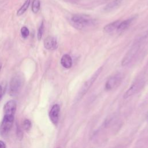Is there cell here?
Instances as JSON below:
<instances>
[{"label":"cell","instance_id":"1","mask_svg":"<svg viewBox=\"0 0 148 148\" xmlns=\"http://www.w3.org/2000/svg\"><path fill=\"white\" fill-rule=\"evenodd\" d=\"M102 69H103V68L102 66L99 67L94 73V74L91 76V77H90L87 80H86L84 83V84L82 85V87L80 88V89L77 94V100H79L80 99H81L87 93V92L88 91L90 88L91 87V86L93 84V83L95 82V80H97L98 76L101 74V72L102 71Z\"/></svg>","mask_w":148,"mask_h":148},{"label":"cell","instance_id":"2","mask_svg":"<svg viewBox=\"0 0 148 148\" xmlns=\"http://www.w3.org/2000/svg\"><path fill=\"white\" fill-rule=\"evenodd\" d=\"M23 78L19 75H15L10 80L9 83V94L11 97L17 96L23 86Z\"/></svg>","mask_w":148,"mask_h":148},{"label":"cell","instance_id":"3","mask_svg":"<svg viewBox=\"0 0 148 148\" xmlns=\"http://www.w3.org/2000/svg\"><path fill=\"white\" fill-rule=\"evenodd\" d=\"M140 48V45L138 42L135 43L131 48L127 52L121 61V65L123 66L128 65L132 61Z\"/></svg>","mask_w":148,"mask_h":148},{"label":"cell","instance_id":"4","mask_svg":"<svg viewBox=\"0 0 148 148\" xmlns=\"http://www.w3.org/2000/svg\"><path fill=\"white\" fill-rule=\"evenodd\" d=\"M14 122L13 116H4L0 124V135L2 136L6 135L10 131Z\"/></svg>","mask_w":148,"mask_h":148},{"label":"cell","instance_id":"5","mask_svg":"<svg viewBox=\"0 0 148 148\" xmlns=\"http://www.w3.org/2000/svg\"><path fill=\"white\" fill-rule=\"evenodd\" d=\"M71 21L77 27L82 28L92 24L93 21L88 16L82 14H75L71 17Z\"/></svg>","mask_w":148,"mask_h":148},{"label":"cell","instance_id":"6","mask_svg":"<svg viewBox=\"0 0 148 148\" xmlns=\"http://www.w3.org/2000/svg\"><path fill=\"white\" fill-rule=\"evenodd\" d=\"M144 84V81L143 80H138L134 83H133L129 88L125 91L123 95V98L124 99H127L139 91V90L142 88V87Z\"/></svg>","mask_w":148,"mask_h":148},{"label":"cell","instance_id":"7","mask_svg":"<svg viewBox=\"0 0 148 148\" xmlns=\"http://www.w3.org/2000/svg\"><path fill=\"white\" fill-rule=\"evenodd\" d=\"M122 80L121 73H117L110 77L105 83V89L106 90H112L119 86Z\"/></svg>","mask_w":148,"mask_h":148},{"label":"cell","instance_id":"8","mask_svg":"<svg viewBox=\"0 0 148 148\" xmlns=\"http://www.w3.org/2000/svg\"><path fill=\"white\" fill-rule=\"evenodd\" d=\"M60 113V107L58 104H54L51 107L49 112V116L50 120L51 121V123L56 125L58 123Z\"/></svg>","mask_w":148,"mask_h":148},{"label":"cell","instance_id":"9","mask_svg":"<svg viewBox=\"0 0 148 148\" xmlns=\"http://www.w3.org/2000/svg\"><path fill=\"white\" fill-rule=\"evenodd\" d=\"M16 102L14 100L8 101L3 106L4 116H13L16 110Z\"/></svg>","mask_w":148,"mask_h":148},{"label":"cell","instance_id":"10","mask_svg":"<svg viewBox=\"0 0 148 148\" xmlns=\"http://www.w3.org/2000/svg\"><path fill=\"white\" fill-rule=\"evenodd\" d=\"M43 45L46 49L53 50L57 49L58 44L57 39L54 37L52 36H49L44 39Z\"/></svg>","mask_w":148,"mask_h":148},{"label":"cell","instance_id":"11","mask_svg":"<svg viewBox=\"0 0 148 148\" xmlns=\"http://www.w3.org/2000/svg\"><path fill=\"white\" fill-rule=\"evenodd\" d=\"M122 3V0H114L108 3L104 8V10L106 12H110L115 10L119 8Z\"/></svg>","mask_w":148,"mask_h":148},{"label":"cell","instance_id":"12","mask_svg":"<svg viewBox=\"0 0 148 148\" xmlns=\"http://www.w3.org/2000/svg\"><path fill=\"white\" fill-rule=\"evenodd\" d=\"M120 20H116L114 22L110 23L109 24H106L103 27V31L106 33H111L113 32L114 30L117 29V28L120 23Z\"/></svg>","mask_w":148,"mask_h":148},{"label":"cell","instance_id":"13","mask_svg":"<svg viewBox=\"0 0 148 148\" xmlns=\"http://www.w3.org/2000/svg\"><path fill=\"white\" fill-rule=\"evenodd\" d=\"M61 64L65 68H70L72 65V60L68 54H64L61 58Z\"/></svg>","mask_w":148,"mask_h":148},{"label":"cell","instance_id":"14","mask_svg":"<svg viewBox=\"0 0 148 148\" xmlns=\"http://www.w3.org/2000/svg\"><path fill=\"white\" fill-rule=\"evenodd\" d=\"M30 2H31V0H26L25 1V2L23 3V5L20 7V8L17 12V15L18 16H21L26 12V10L28 9V8L29 6Z\"/></svg>","mask_w":148,"mask_h":148},{"label":"cell","instance_id":"15","mask_svg":"<svg viewBox=\"0 0 148 148\" xmlns=\"http://www.w3.org/2000/svg\"><path fill=\"white\" fill-rule=\"evenodd\" d=\"M132 21V18H129V19H127L124 20L123 21L120 22L118 28H117V30L118 31H123L124 29H125L127 28H128L130 25V24H131V23Z\"/></svg>","mask_w":148,"mask_h":148},{"label":"cell","instance_id":"16","mask_svg":"<svg viewBox=\"0 0 148 148\" xmlns=\"http://www.w3.org/2000/svg\"><path fill=\"white\" fill-rule=\"evenodd\" d=\"M40 0H33L32 3L31 9L34 13H37L40 9Z\"/></svg>","mask_w":148,"mask_h":148},{"label":"cell","instance_id":"17","mask_svg":"<svg viewBox=\"0 0 148 148\" xmlns=\"http://www.w3.org/2000/svg\"><path fill=\"white\" fill-rule=\"evenodd\" d=\"M32 127L31 121L29 119H25L23 123V129L26 131H28Z\"/></svg>","mask_w":148,"mask_h":148},{"label":"cell","instance_id":"18","mask_svg":"<svg viewBox=\"0 0 148 148\" xmlns=\"http://www.w3.org/2000/svg\"><path fill=\"white\" fill-rule=\"evenodd\" d=\"M43 32H44V24H43V22H42L40 27H39V29L38 30V33H37V38L39 40H40L42 39Z\"/></svg>","mask_w":148,"mask_h":148},{"label":"cell","instance_id":"19","mask_svg":"<svg viewBox=\"0 0 148 148\" xmlns=\"http://www.w3.org/2000/svg\"><path fill=\"white\" fill-rule=\"evenodd\" d=\"M29 34V31L28 28L27 27L24 26L21 28V36L23 38H27Z\"/></svg>","mask_w":148,"mask_h":148},{"label":"cell","instance_id":"20","mask_svg":"<svg viewBox=\"0 0 148 148\" xmlns=\"http://www.w3.org/2000/svg\"><path fill=\"white\" fill-rule=\"evenodd\" d=\"M0 148H6L5 143L2 140H0Z\"/></svg>","mask_w":148,"mask_h":148},{"label":"cell","instance_id":"21","mask_svg":"<svg viewBox=\"0 0 148 148\" xmlns=\"http://www.w3.org/2000/svg\"><path fill=\"white\" fill-rule=\"evenodd\" d=\"M3 88H2V87L0 85V101L1 100V98L2 97V95H3Z\"/></svg>","mask_w":148,"mask_h":148},{"label":"cell","instance_id":"22","mask_svg":"<svg viewBox=\"0 0 148 148\" xmlns=\"http://www.w3.org/2000/svg\"><path fill=\"white\" fill-rule=\"evenodd\" d=\"M1 68H2V64H1V62H0V71H1Z\"/></svg>","mask_w":148,"mask_h":148},{"label":"cell","instance_id":"23","mask_svg":"<svg viewBox=\"0 0 148 148\" xmlns=\"http://www.w3.org/2000/svg\"><path fill=\"white\" fill-rule=\"evenodd\" d=\"M114 148H123L121 146H117L116 147H114Z\"/></svg>","mask_w":148,"mask_h":148},{"label":"cell","instance_id":"24","mask_svg":"<svg viewBox=\"0 0 148 148\" xmlns=\"http://www.w3.org/2000/svg\"><path fill=\"white\" fill-rule=\"evenodd\" d=\"M73 1H79V0H73Z\"/></svg>","mask_w":148,"mask_h":148},{"label":"cell","instance_id":"25","mask_svg":"<svg viewBox=\"0 0 148 148\" xmlns=\"http://www.w3.org/2000/svg\"><path fill=\"white\" fill-rule=\"evenodd\" d=\"M57 148H61V147H57Z\"/></svg>","mask_w":148,"mask_h":148}]
</instances>
